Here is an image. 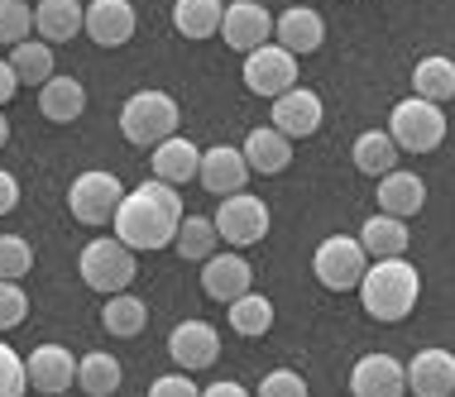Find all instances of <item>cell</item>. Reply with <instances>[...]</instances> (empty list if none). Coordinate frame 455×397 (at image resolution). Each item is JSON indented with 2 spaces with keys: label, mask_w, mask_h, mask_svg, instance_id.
I'll return each mask as SVG.
<instances>
[{
  "label": "cell",
  "mask_w": 455,
  "mask_h": 397,
  "mask_svg": "<svg viewBox=\"0 0 455 397\" xmlns=\"http://www.w3.org/2000/svg\"><path fill=\"white\" fill-rule=\"evenodd\" d=\"M412 397H455V354L451 350H417L408 364Z\"/></svg>",
  "instance_id": "obj_15"
},
{
  "label": "cell",
  "mask_w": 455,
  "mask_h": 397,
  "mask_svg": "<svg viewBox=\"0 0 455 397\" xmlns=\"http://www.w3.org/2000/svg\"><path fill=\"white\" fill-rule=\"evenodd\" d=\"M29 268H34V250H29V240H20V234H0V278L20 282Z\"/></svg>",
  "instance_id": "obj_35"
},
{
  "label": "cell",
  "mask_w": 455,
  "mask_h": 397,
  "mask_svg": "<svg viewBox=\"0 0 455 397\" xmlns=\"http://www.w3.org/2000/svg\"><path fill=\"white\" fill-rule=\"evenodd\" d=\"M149 397H202V388L188 378V369L182 374H164V378H154L149 383Z\"/></svg>",
  "instance_id": "obj_39"
},
{
  "label": "cell",
  "mask_w": 455,
  "mask_h": 397,
  "mask_svg": "<svg viewBox=\"0 0 455 397\" xmlns=\"http://www.w3.org/2000/svg\"><path fill=\"white\" fill-rule=\"evenodd\" d=\"M120 134L140 148H158L178 134V101L168 91H134L120 106Z\"/></svg>",
  "instance_id": "obj_3"
},
{
  "label": "cell",
  "mask_w": 455,
  "mask_h": 397,
  "mask_svg": "<svg viewBox=\"0 0 455 397\" xmlns=\"http://www.w3.org/2000/svg\"><path fill=\"white\" fill-rule=\"evenodd\" d=\"M15 91H20V77H15V67H10V63H0V106H5Z\"/></svg>",
  "instance_id": "obj_41"
},
{
  "label": "cell",
  "mask_w": 455,
  "mask_h": 397,
  "mask_svg": "<svg viewBox=\"0 0 455 397\" xmlns=\"http://www.w3.org/2000/svg\"><path fill=\"white\" fill-rule=\"evenodd\" d=\"M178 226H182V196L173 182L164 178H149L144 187L125 192V202H120L116 220H110V230H116V240H125L130 250H168V244L178 240Z\"/></svg>",
  "instance_id": "obj_1"
},
{
  "label": "cell",
  "mask_w": 455,
  "mask_h": 397,
  "mask_svg": "<svg viewBox=\"0 0 455 397\" xmlns=\"http://www.w3.org/2000/svg\"><path fill=\"white\" fill-rule=\"evenodd\" d=\"M350 393L355 397H403L408 393V364L393 354H364L350 369Z\"/></svg>",
  "instance_id": "obj_11"
},
{
  "label": "cell",
  "mask_w": 455,
  "mask_h": 397,
  "mask_svg": "<svg viewBox=\"0 0 455 397\" xmlns=\"http://www.w3.org/2000/svg\"><path fill=\"white\" fill-rule=\"evenodd\" d=\"M412 96H427V101H451L455 96V63L451 58H441V53H432V58H422V63L412 67Z\"/></svg>",
  "instance_id": "obj_30"
},
{
  "label": "cell",
  "mask_w": 455,
  "mask_h": 397,
  "mask_svg": "<svg viewBox=\"0 0 455 397\" xmlns=\"http://www.w3.org/2000/svg\"><path fill=\"white\" fill-rule=\"evenodd\" d=\"M216 230L226 244H235V250H244V244H259L268 234V206L259 202V196L250 192H230L220 196V210H216Z\"/></svg>",
  "instance_id": "obj_9"
},
{
  "label": "cell",
  "mask_w": 455,
  "mask_h": 397,
  "mask_svg": "<svg viewBox=\"0 0 455 397\" xmlns=\"http://www.w3.org/2000/svg\"><path fill=\"white\" fill-rule=\"evenodd\" d=\"M39 110L53 125H72V120L87 110V86H82L77 77H48L39 86Z\"/></svg>",
  "instance_id": "obj_24"
},
{
  "label": "cell",
  "mask_w": 455,
  "mask_h": 397,
  "mask_svg": "<svg viewBox=\"0 0 455 397\" xmlns=\"http://www.w3.org/2000/svg\"><path fill=\"white\" fill-rule=\"evenodd\" d=\"M39 397H48V393H39Z\"/></svg>",
  "instance_id": "obj_45"
},
{
  "label": "cell",
  "mask_w": 455,
  "mask_h": 397,
  "mask_svg": "<svg viewBox=\"0 0 455 397\" xmlns=\"http://www.w3.org/2000/svg\"><path fill=\"white\" fill-rule=\"evenodd\" d=\"M34 29V10L29 0H0V44H24Z\"/></svg>",
  "instance_id": "obj_34"
},
{
  "label": "cell",
  "mask_w": 455,
  "mask_h": 397,
  "mask_svg": "<svg viewBox=\"0 0 455 397\" xmlns=\"http://www.w3.org/2000/svg\"><path fill=\"white\" fill-rule=\"evenodd\" d=\"M77 388L87 397H110L120 393V359L106 350H92L77 359Z\"/></svg>",
  "instance_id": "obj_27"
},
{
  "label": "cell",
  "mask_w": 455,
  "mask_h": 397,
  "mask_svg": "<svg viewBox=\"0 0 455 397\" xmlns=\"http://www.w3.org/2000/svg\"><path fill=\"white\" fill-rule=\"evenodd\" d=\"M10 67H15L20 82L44 86L48 77H53V44H44V39H24V44H15V53H10Z\"/></svg>",
  "instance_id": "obj_33"
},
{
  "label": "cell",
  "mask_w": 455,
  "mask_h": 397,
  "mask_svg": "<svg viewBox=\"0 0 455 397\" xmlns=\"http://www.w3.org/2000/svg\"><path fill=\"white\" fill-rule=\"evenodd\" d=\"M149 163H154V178L182 187V182H192L196 172H202V148H196L192 139H182V134H173V139H164L149 154Z\"/></svg>",
  "instance_id": "obj_22"
},
{
  "label": "cell",
  "mask_w": 455,
  "mask_h": 397,
  "mask_svg": "<svg viewBox=\"0 0 455 397\" xmlns=\"http://www.w3.org/2000/svg\"><path fill=\"white\" fill-rule=\"evenodd\" d=\"M250 172L254 168H250V158H244V148L216 144V148H202V172H196V182L216 196H230V192H244Z\"/></svg>",
  "instance_id": "obj_12"
},
{
  "label": "cell",
  "mask_w": 455,
  "mask_h": 397,
  "mask_svg": "<svg viewBox=\"0 0 455 397\" xmlns=\"http://www.w3.org/2000/svg\"><path fill=\"white\" fill-rule=\"evenodd\" d=\"M226 20V5L220 0H178L173 5V24L182 39H212Z\"/></svg>",
  "instance_id": "obj_28"
},
{
  "label": "cell",
  "mask_w": 455,
  "mask_h": 397,
  "mask_svg": "<svg viewBox=\"0 0 455 397\" xmlns=\"http://www.w3.org/2000/svg\"><path fill=\"white\" fill-rule=\"evenodd\" d=\"M202 292L212 297V302H235V297L254 292V268L244 264L240 254H212L202 264Z\"/></svg>",
  "instance_id": "obj_14"
},
{
  "label": "cell",
  "mask_w": 455,
  "mask_h": 397,
  "mask_svg": "<svg viewBox=\"0 0 455 397\" xmlns=\"http://www.w3.org/2000/svg\"><path fill=\"white\" fill-rule=\"evenodd\" d=\"M388 134L398 139L403 154H432V148H441V139H446V115H441V106L427 101V96H408V101L393 106Z\"/></svg>",
  "instance_id": "obj_4"
},
{
  "label": "cell",
  "mask_w": 455,
  "mask_h": 397,
  "mask_svg": "<svg viewBox=\"0 0 455 397\" xmlns=\"http://www.w3.org/2000/svg\"><path fill=\"white\" fill-rule=\"evenodd\" d=\"M244 86H250L254 96H283L298 86V53H288L283 44H259L254 53H244Z\"/></svg>",
  "instance_id": "obj_8"
},
{
  "label": "cell",
  "mask_w": 455,
  "mask_h": 397,
  "mask_svg": "<svg viewBox=\"0 0 455 397\" xmlns=\"http://www.w3.org/2000/svg\"><path fill=\"white\" fill-rule=\"evenodd\" d=\"M220 39H226L235 53H254L259 44L274 39V20L259 0H230L226 20H220Z\"/></svg>",
  "instance_id": "obj_10"
},
{
  "label": "cell",
  "mask_w": 455,
  "mask_h": 397,
  "mask_svg": "<svg viewBox=\"0 0 455 397\" xmlns=\"http://www.w3.org/2000/svg\"><path fill=\"white\" fill-rule=\"evenodd\" d=\"M259 397H307V378L298 369H274V374H264Z\"/></svg>",
  "instance_id": "obj_38"
},
{
  "label": "cell",
  "mask_w": 455,
  "mask_h": 397,
  "mask_svg": "<svg viewBox=\"0 0 455 397\" xmlns=\"http://www.w3.org/2000/svg\"><path fill=\"white\" fill-rule=\"evenodd\" d=\"M355 168L364 172V178H388L393 168H398V139H393L388 130H364L360 139H355Z\"/></svg>",
  "instance_id": "obj_26"
},
{
  "label": "cell",
  "mask_w": 455,
  "mask_h": 397,
  "mask_svg": "<svg viewBox=\"0 0 455 397\" xmlns=\"http://www.w3.org/2000/svg\"><path fill=\"white\" fill-rule=\"evenodd\" d=\"M168 354H173L178 369H188V374L212 369L216 354H220V335H216L212 321H182V326H173V335H168Z\"/></svg>",
  "instance_id": "obj_13"
},
{
  "label": "cell",
  "mask_w": 455,
  "mask_h": 397,
  "mask_svg": "<svg viewBox=\"0 0 455 397\" xmlns=\"http://www.w3.org/2000/svg\"><path fill=\"white\" fill-rule=\"evenodd\" d=\"M24 316H29V297H24V288L10 282V278H0V330H15Z\"/></svg>",
  "instance_id": "obj_37"
},
{
  "label": "cell",
  "mask_w": 455,
  "mask_h": 397,
  "mask_svg": "<svg viewBox=\"0 0 455 397\" xmlns=\"http://www.w3.org/2000/svg\"><path fill=\"white\" fill-rule=\"evenodd\" d=\"M216 240H220V230H216L212 216H182L173 250H178L182 258H192V264H206V258L216 254Z\"/></svg>",
  "instance_id": "obj_31"
},
{
  "label": "cell",
  "mask_w": 455,
  "mask_h": 397,
  "mask_svg": "<svg viewBox=\"0 0 455 397\" xmlns=\"http://www.w3.org/2000/svg\"><path fill=\"white\" fill-rule=\"evenodd\" d=\"M422 206H427V182L417 172L393 168L388 178H379V210H388L398 220H412Z\"/></svg>",
  "instance_id": "obj_21"
},
{
  "label": "cell",
  "mask_w": 455,
  "mask_h": 397,
  "mask_svg": "<svg viewBox=\"0 0 455 397\" xmlns=\"http://www.w3.org/2000/svg\"><path fill=\"white\" fill-rule=\"evenodd\" d=\"M259 5H268V0H259Z\"/></svg>",
  "instance_id": "obj_44"
},
{
  "label": "cell",
  "mask_w": 455,
  "mask_h": 397,
  "mask_svg": "<svg viewBox=\"0 0 455 397\" xmlns=\"http://www.w3.org/2000/svg\"><path fill=\"white\" fill-rule=\"evenodd\" d=\"M101 326L110 335H120V340H125V335H140L149 326V306L130 292H116V297H106V306H101Z\"/></svg>",
  "instance_id": "obj_32"
},
{
  "label": "cell",
  "mask_w": 455,
  "mask_h": 397,
  "mask_svg": "<svg viewBox=\"0 0 455 397\" xmlns=\"http://www.w3.org/2000/svg\"><path fill=\"white\" fill-rule=\"evenodd\" d=\"M408 240H412V234H408V220L388 216V210L369 216L364 230H360V244H364L369 258H403V254H408Z\"/></svg>",
  "instance_id": "obj_23"
},
{
  "label": "cell",
  "mask_w": 455,
  "mask_h": 397,
  "mask_svg": "<svg viewBox=\"0 0 455 397\" xmlns=\"http://www.w3.org/2000/svg\"><path fill=\"white\" fill-rule=\"evenodd\" d=\"M134 5L130 0H92L87 5V39L101 48H125L134 39Z\"/></svg>",
  "instance_id": "obj_17"
},
{
  "label": "cell",
  "mask_w": 455,
  "mask_h": 397,
  "mask_svg": "<svg viewBox=\"0 0 455 397\" xmlns=\"http://www.w3.org/2000/svg\"><path fill=\"white\" fill-rule=\"evenodd\" d=\"M24 388H29L24 359L10 350V345H0V397H24Z\"/></svg>",
  "instance_id": "obj_36"
},
{
  "label": "cell",
  "mask_w": 455,
  "mask_h": 397,
  "mask_svg": "<svg viewBox=\"0 0 455 397\" xmlns=\"http://www.w3.org/2000/svg\"><path fill=\"white\" fill-rule=\"evenodd\" d=\"M120 202H125L120 178L116 172H101V168L82 172V178L68 187V210H72V220H82V226H110Z\"/></svg>",
  "instance_id": "obj_6"
},
{
  "label": "cell",
  "mask_w": 455,
  "mask_h": 397,
  "mask_svg": "<svg viewBox=\"0 0 455 397\" xmlns=\"http://www.w3.org/2000/svg\"><path fill=\"white\" fill-rule=\"evenodd\" d=\"M364 268H369L364 244H360V240H346V234H331V240H322V244H316V254H312L316 282H322V288H331V292L360 288V282H364Z\"/></svg>",
  "instance_id": "obj_7"
},
{
  "label": "cell",
  "mask_w": 455,
  "mask_h": 397,
  "mask_svg": "<svg viewBox=\"0 0 455 397\" xmlns=\"http://www.w3.org/2000/svg\"><path fill=\"white\" fill-rule=\"evenodd\" d=\"M15 206H20V182H15V172L0 168V216H10Z\"/></svg>",
  "instance_id": "obj_40"
},
{
  "label": "cell",
  "mask_w": 455,
  "mask_h": 397,
  "mask_svg": "<svg viewBox=\"0 0 455 397\" xmlns=\"http://www.w3.org/2000/svg\"><path fill=\"white\" fill-rule=\"evenodd\" d=\"M274 39L288 48V53H316L326 39V20L316 15V10H307V5H292V10H283V15L274 20Z\"/></svg>",
  "instance_id": "obj_19"
},
{
  "label": "cell",
  "mask_w": 455,
  "mask_h": 397,
  "mask_svg": "<svg viewBox=\"0 0 455 397\" xmlns=\"http://www.w3.org/2000/svg\"><path fill=\"white\" fill-rule=\"evenodd\" d=\"M77 268H82V282H87L92 292L116 297L134 282V250L125 240H116V234H110V240L101 234V240H92L87 250H82Z\"/></svg>",
  "instance_id": "obj_5"
},
{
  "label": "cell",
  "mask_w": 455,
  "mask_h": 397,
  "mask_svg": "<svg viewBox=\"0 0 455 397\" xmlns=\"http://www.w3.org/2000/svg\"><path fill=\"white\" fill-rule=\"evenodd\" d=\"M24 369H29V388H39L48 397L68 393L77 383V359L68 354V345H39V350L24 359Z\"/></svg>",
  "instance_id": "obj_18"
},
{
  "label": "cell",
  "mask_w": 455,
  "mask_h": 397,
  "mask_svg": "<svg viewBox=\"0 0 455 397\" xmlns=\"http://www.w3.org/2000/svg\"><path fill=\"white\" fill-rule=\"evenodd\" d=\"M417 297H422V278L408 258H374V268H364V282H360V306L374 321H408Z\"/></svg>",
  "instance_id": "obj_2"
},
{
  "label": "cell",
  "mask_w": 455,
  "mask_h": 397,
  "mask_svg": "<svg viewBox=\"0 0 455 397\" xmlns=\"http://www.w3.org/2000/svg\"><path fill=\"white\" fill-rule=\"evenodd\" d=\"M202 397H250V393H244L240 383H212V388H206Z\"/></svg>",
  "instance_id": "obj_42"
},
{
  "label": "cell",
  "mask_w": 455,
  "mask_h": 397,
  "mask_svg": "<svg viewBox=\"0 0 455 397\" xmlns=\"http://www.w3.org/2000/svg\"><path fill=\"white\" fill-rule=\"evenodd\" d=\"M274 130H283L288 139H307V134L322 130V96L292 86V91L274 96Z\"/></svg>",
  "instance_id": "obj_16"
},
{
  "label": "cell",
  "mask_w": 455,
  "mask_h": 397,
  "mask_svg": "<svg viewBox=\"0 0 455 397\" xmlns=\"http://www.w3.org/2000/svg\"><path fill=\"white\" fill-rule=\"evenodd\" d=\"M5 139H10V120L0 115V144H5Z\"/></svg>",
  "instance_id": "obj_43"
},
{
  "label": "cell",
  "mask_w": 455,
  "mask_h": 397,
  "mask_svg": "<svg viewBox=\"0 0 455 397\" xmlns=\"http://www.w3.org/2000/svg\"><path fill=\"white\" fill-rule=\"evenodd\" d=\"M230 330L244 335V340H259V335L274 330V302L264 292H244L230 302Z\"/></svg>",
  "instance_id": "obj_29"
},
{
  "label": "cell",
  "mask_w": 455,
  "mask_h": 397,
  "mask_svg": "<svg viewBox=\"0 0 455 397\" xmlns=\"http://www.w3.org/2000/svg\"><path fill=\"white\" fill-rule=\"evenodd\" d=\"M87 29V10L77 0H39L34 5V34L44 44H68Z\"/></svg>",
  "instance_id": "obj_20"
},
{
  "label": "cell",
  "mask_w": 455,
  "mask_h": 397,
  "mask_svg": "<svg viewBox=\"0 0 455 397\" xmlns=\"http://www.w3.org/2000/svg\"><path fill=\"white\" fill-rule=\"evenodd\" d=\"M244 158H250L254 172H264V178H274L292 163V139L283 130H250V139H244Z\"/></svg>",
  "instance_id": "obj_25"
}]
</instances>
